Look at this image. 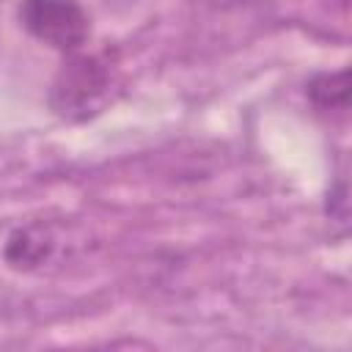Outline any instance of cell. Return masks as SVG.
Wrapping results in <instances>:
<instances>
[{
  "label": "cell",
  "instance_id": "cell-1",
  "mask_svg": "<svg viewBox=\"0 0 352 352\" xmlns=\"http://www.w3.org/2000/svg\"><path fill=\"white\" fill-rule=\"evenodd\" d=\"M22 28L60 52H74L91 33V19L77 0H22Z\"/></svg>",
  "mask_w": 352,
  "mask_h": 352
},
{
  "label": "cell",
  "instance_id": "cell-2",
  "mask_svg": "<svg viewBox=\"0 0 352 352\" xmlns=\"http://www.w3.org/2000/svg\"><path fill=\"white\" fill-rule=\"evenodd\" d=\"M107 82L110 74L96 58H77L55 80L52 102L60 113H88V107H94V99L104 94Z\"/></svg>",
  "mask_w": 352,
  "mask_h": 352
},
{
  "label": "cell",
  "instance_id": "cell-3",
  "mask_svg": "<svg viewBox=\"0 0 352 352\" xmlns=\"http://www.w3.org/2000/svg\"><path fill=\"white\" fill-rule=\"evenodd\" d=\"M50 248H52L50 231L38 228V226H30V228H19V231L8 239L6 258H8L14 267H33V264H38L41 258H47Z\"/></svg>",
  "mask_w": 352,
  "mask_h": 352
}]
</instances>
